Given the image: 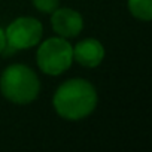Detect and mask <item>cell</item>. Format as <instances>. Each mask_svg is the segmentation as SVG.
Masks as SVG:
<instances>
[{"label": "cell", "instance_id": "6da1fadb", "mask_svg": "<svg viewBox=\"0 0 152 152\" xmlns=\"http://www.w3.org/2000/svg\"><path fill=\"white\" fill-rule=\"evenodd\" d=\"M97 104L96 88L85 79H70L61 84L54 94L57 113L69 121H78L88 116Z\"/></svg>", "mask_w": 152, "mask_h": 152}, {"label": "cell", "instance_id": "7a4b0ae2", "mask_svg": "<svg viewBox=\"0 0 152 152\" xmlns=\"http://www.w3.org/2000/svg\"><path fill=\"white\" fill-rule=\"evenodd\" d=\"M39 88L40 85L36 73L24 64L9 66L0 78L2 94L17 104H27L33 102L39 94Z\"/></svg>", "mask_w": 152, "mask_h": 152}, {"label": "cell", "instance_id": "3957f363", "mask_svg": "<svg viewBox=\"0 0 152 152\" xmlns=\"http://www.w3.org/2000/svg\"><path fill=\"white\" fill-rule=\"evenodd\" d=\"M73 61V48L66 37H51L37 49V64L46 75L55 76L66 72Z\"/></svg>", "mask_w": 152, "mask_h": 152}, {"label": "cell", "instance_id": "277c9868", "mask_svg": "<svg viewBox=\"0 0 152 152\" xmlns=\"http://www.w3.org/2000/svg\"><path fill=\"white\" fill-rule=\"evenodd\" d=\"M6 34V48L17 51V49H27L39 43L42 37V24L28 17L17 18L5 31Z\"/></svg>", "mask_w": 152, "mask_h": 152}, {"label": "cell", "instance_id": "5b68a950", "mask_svg": "<svg viewBox=\"0 0 152 152\" xmlns=\"http://www.w3.org/2000/svg\"><path fill=\"white\" fill-rule=\"evenodd\" d=\"M52 28L61 37H75L78 36L84 27V20L79 12L69 8L55 9L52 12Z\"/></svg>", "mask_w": 152, "mask_h": 152}, {"label": "cell", "instance_id": "8992f818", "mask_svg": "<svg viewBox=\"0 0 152 152\" xmlns=\"http://www.w3.org/2000/svg\"><path fill=\"white\" fill-rule=\"evenodd\" d=\"M73 58L85 67H96L104 58V48L96 39H85L75 46Z\"/></svg>", "mask_w": 152, "mask_h": 152}, {"label": "cell", "instance_id": "52a82bcc", "mask_svg": "<svg viewBox=\"0 0 152 152\" xmlns=\"http://www.w3.org/2000/svg\"><path fill=\"white\" fill-rule=\"evenodd\" d=\"M130 12L142 21H149L152 18V0H128Z\"/></svg>", "mask_w": 152, "mask_h": 152}, {"label": "cell", "instance_id": "ba28073f", "mask_svg": "<svg viewBox=\"0 0 152 152\" xmlns=\"http://www.w3.org/2000/svg\"><path fill=\"white\" fill-rule=\"evenodd\" d=\"M33 5L37 8V11L45 14H52L58 8V0H33Z\"/></svg>", "mask_w": 152, "mask_h": 152}, {"label": "cell", "instance_id": "9c48e42d", "mask_svg": "<svg viewBox=\"0 0 152 152\" xmlns=\"http://www.w3.org/2000/svg\"><path fill=\"white\" fill-rule=\"evenodd\" d=\"M5 49H6V34H5V31L2 28H0V54H2Z\"/></svg>", "mask_w": 152, "mask_h": 152}]
</instances>
